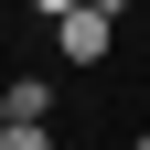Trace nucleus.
<instances>
[{
	"mask_svg": "<svg viewBox=\"0 0 150 150\" xmlns=\"http://www.w3.org/2000/svg\"><path fill=\"white\" fill-rule=\"evenodd\" d=\"M0 107H11V118H43V107H54V86H43V75H22V86H0Z\"/></svg>",
	"mask_w": 150,
	"mask_h": 150,
	"instance_id": "2",
	"label": "nucleus"
},
{
	"mask_svg": "<svg viewBox=\"0 0 150 150\" xmlns=\"http://www.w3.org/2000/svg\"><path fill=\"white\" fill-rule=\"evenodd\" d=\"M32 11H43V32H54V22H64V11H75V0H32Z\"/></svg>",
	"mask_w": 150,
	"mask_h": 150,
	"instance_id": "4",
	"label": "nucleus"
},
{
	"mask_svg": "<svg viewBox=\"0 0 150 150\" xmlns=\"http://www.w3.org/2000/svg\"><path fill=\"white\" fill-rule=\"evenodd\" d=\"M86 11H107V22H118V11H129V0H86Z\"/></svg>",
	"mask_w": 150,
	"mask_h": 150,
	"instance_id": "5",
	"label": "nucleus"
},
{
	"mask_svg": "<svg viewBox=\"0 0 150 150\" xmlns=\"http://www.w3.org/2000/svg\"><path fill=\"white\" fill-rule=\"evenodd\" d=\"M0 129H11V107H0Z\"/></svg>",
	"mask_w": 150,
	"mask_h": 150,
	"instance_id": "6",
	"label": "nucleus"
},
{
	"mask_svg": "<svg viewBox=\"0 0 150 150\" xmlns=\"http://www.w3.org/2000/svg\"><path fill=\"white\" fill-rule=\"evenodd\" d=\"M107 43H118V22H107V11H86V0H75L64 22H54V54H64V64H97Z\"/></svg>",
	"mask_w": 150,
	"mask_h": 150,
	"instance_id": "1",
	"label": "nucleus"
},
{
	"mask_svg": "<svg viewBox=\"0 0 150 150\" xmlns=\"http://www.w3.org/2000/svg\"><path fill=\"white\" fill-rule=\"evenodd\" d=\"M139 150H150V129H139Z\"/></svg>",
	"mask_w": 150,
	"mask_h": 150,
	"instance_id": "7",
	"label": "nucleus"
},
{
	"mask_svg": "<svg viewBox=\"0 0 150 150\" xmlns=\"http://www.w3.org/2000/svg\"><path fill=\"white\" fill-rule=\"evenodd\" d=\"M0 150H54V129H43V118H11V129H0Z\"/></svg>",
	"mask_w": 150,
	"mask_h": 150,
	"instance_id": "3",
	"label": "nucleus"
}]
</instances>
